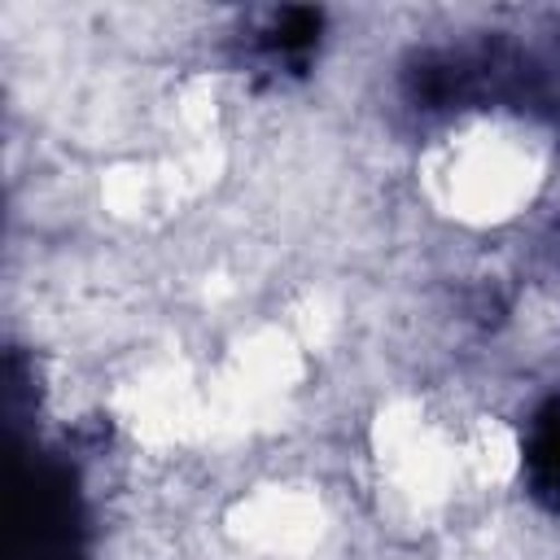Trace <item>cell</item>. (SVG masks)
<instances>
[{"label": "cell", "mask_w": 560, "mask_h": 560, "mask_svg": "<svg viewBox=\"0 0 560 560\" xmlns=\"http://www.w3.org/2000/svg\"><path fill=\"white\" fill-rule=\"evenodd\" d=\"M542 171L547 153L521 122L477 118L429 153V197L472 228H494L538 197Z\"/></svg>", "instance_id": "obj_1"}]
</instances>
